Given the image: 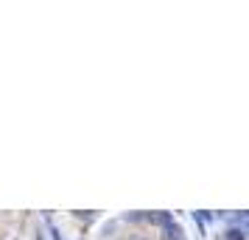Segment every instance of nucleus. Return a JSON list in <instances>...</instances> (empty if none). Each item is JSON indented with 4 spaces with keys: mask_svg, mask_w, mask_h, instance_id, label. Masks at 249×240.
Returning a JSON list of instances; mask_svg holds the SVG:
<instances>
[{
    "mask_svg": "<svg viewBox=\"0 0 249 240\" xmlns=\"http://www.w3.org/2000/svg\"><path fill=\"white\" fill-rule=\"evenodd\" d=\"M162 232H165V240H185V238H182L185 232H182L179 224H171V226H165Z\"/></svg>",
    "mask_w": 249,
    "mask_h": 240,
    "instance_id": "nucleus-1",
    "label": "nucleus"
},
{
    "mask_svg": "<svg viewBox=\"0 0 249 240\" xmlns=\"http://www.w3.org/2000/svg\"><path fill=\"white\" fill-rule=\"evenodd\" d=\"M244 229H247V232H249V215L244 218Z\"/></svg>",
    "mask_w": 249,
    "mask_h": 240,
    "instance_id": "nucleus-4",
    "label": "nucleus"
},
{
    "mask_svg": "<svg viewBox=\"0 0 249 240\" xmlns=\"http://www.w3.org/2000/svg\"><path fill=\"white\" fill-rule=\"evenodd\" d=\"M224 238H227V240H247V235H244L241 229H230V232H227Z\"/></svg>",
    "mask_w": 249,
    "mask_h": 240,
    "instance_id": "nucleus-3",
    "label": "nucleus"
},
{
    "mask_svg": "<svg viewBox=\"0 0 249 240\" xmlns=\"http://www.w3.org/2000/svg\"><path fill=\"white\" fill-rule=\"evenodd\" d=\"M151 221H154V224H160V226L165 229V226H171V224H174V218L168 215V212H157V215H151Z\"/></svg>",
    "mask_w": 249,
    "mask_h": 240,
    "instance_id": "nucleus-2",
    "label": "nucleus"
},
{
    "mask_svg": "<svg viewBox=\"0 0 249 240\" xmlns=\"http://www.w3.org/2000/svg\"><path fill=\"white\" fill-rule=\"evenodd\" d=\"M132 240H146V238H132Z\"/></svg>",
    "mask_w": 249,
    "mask_h": 240,
    "instance_id": "nucleus-5",
    "label": "nucleus"
}]
</instances>
